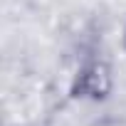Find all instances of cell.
I'll return each instance as SVG.
<instances>
[{
    "mask_svg": "<svg viewBox=\"0 0 126 126\" xmlns=\"http://www.w3.org/2000/svg\"><path fill=\"white\" fill-rule=\"evenodd\" d=\"M114 87V77L111 69L104 59H89L79 67L74 84H72V94L74 96H87V99H104Z\"/></svg>",
    "mask_w": 126,
    "mask_h": 126,
    "instance_id": "6da1fadb",
    "label": "cell"
},
{
    "mask_svg": "<svg viewBox=\"0 0 126 126\" xmlns=\"http://www.w3.org/2000/svg\"><path fill=\"white\" fill-rule=\"evenodd\" d=\"M92 126H126V119H121V116H104V119L94 121Z\"/></svg>",
    "mask_w": 126,
    "mask_h": 126,
    "instance_id": "7a4b0ae2",
    "label": "cell"
},
{
    "mask_svg": "<svg viewBox=\"0 0 126 126\" xmlns=\"http://www.w3.org/2000/svg\"><path fill=\"white\" fill-rule=\"evenodd\" d=\"M124 49H126V27H124Z\"/></svg>",
    "mask_w": 126,
    "mask_h": 126,
    "instance_id": "3957f363",
    "label": "cell"
}]
</instances>
